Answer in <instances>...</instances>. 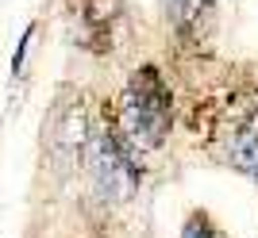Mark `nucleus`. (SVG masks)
Segmentation results:
<instances>
[{"label": "nucleus", "instance_id": "f257e3e1", "mask_svg": "<svg viewBox=\"0 0 258 238\" xmlns=\"http://www.w3.org/2000/svg\"><path fill=\"white\" fill-rule=\"evenodd\" d=\"M112 127L135 154L158 150L166 142V135H170V88H166V81L154 65H143L131 73Z\"/></svg>", "mask_w": 258, "mask_h": 238}, {"label": "nucleus", "instance_id": "f03ea898", "mask_svg": "<svg viewBox=\"0 0 258 238\" xmlns=\"http://www.w3.org/2000/svg\"><path fill=\"white\" fill-rule=\"evenodd\" d=\"M89 181L104 204H123L139 184V154L116 135V127L89 135Z\"/></svg>", "mask_w": 258, "mask_h": 238}, {"label": "nucleus", "instance_id": "7ed1b4c3", "mask_svg": "<svg viewBox=\"0 0 258 238\" xmlns=\"http://www.w3.org/2000/svg\"><path fill=\"white\" fill-rule=\"evenodd\" d=\"M46 154L54 158V165L70 173L89 150V115H85V104L81 100H66L54 108V115L46 119Z\"/></svg>", "mask_w": 258, "mask_h": 238}, {"label": "nucleus", "instance_id": "20e7f679", "mask_svg": "<svg viewBox=\"0 0 258 238\" xmlns=\"http://www.w3.org/2000/svg\"><path fill=\"white\" fill-rule=\"evenodd\" d=\"M81 8V23H85V35L93 39L97 50H104V39H112V23L119 20L123 12V0H74Z\"/></svg>", "mask_w": 258, "mask_h": 238}, {"label": "nucleus", "instance_id": "39448f33", "mask_svg": "<svg viewBox=\"0 0 258 238\" xmlns=\"http://www.w3.org/2000/svg\"><path fill=\"white\" fill-rule=\"evenodd\" d=\"M231 162H235V169H243L247 177L258 181V115L250 119L247 127L235 131V139H231Z\"/></svg>", "mask_w": 258, "mask_h": 238}, {"label": "nucleus", "instance_id": "423d86ee", "mask_svg": "<svg viewBox=\"0 0 258 238\" xmlns=\"http://www.w3.org/2000/svg\"><path fill=\"white\" fill-rule=\"evenodd\" d=\"M181 238H216V227L208 223V215H193L189 223H185Z\"/></svg>", "mask_w": 258, "mask_h": 238}, {"label": "nucleus", "instance_id": "0eeeda50", "mask_svg": "<svg viewBox=\"0 0 258 238\" xmlns=\"http://www.w3.org/2000/svg\"><path fill=\"white\" fill-rule=\"evenodd\" d=\"M31 39H35V27H27L20 39V46H16V58H12V77L23 73V58H27V50H31Z\"/></svg>", "mask_w": 258, "mask_h": 238}]
</instances>
